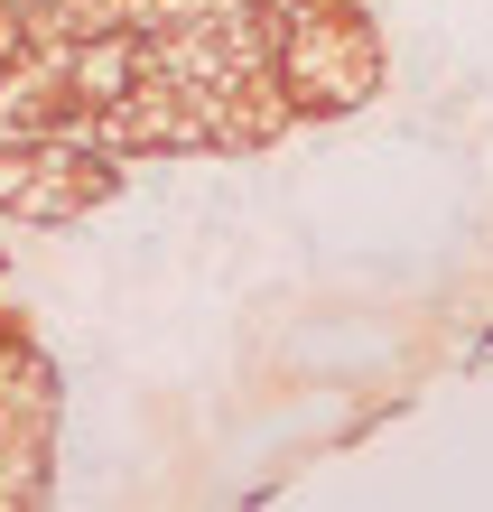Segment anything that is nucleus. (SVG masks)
Returning a JSON list of instances; mask_svg holds the SVG:
<instances>
[{
  "instance_id": "nucleus-1",
  "label": "nucleus",
  "mask_w": 493,
  "mask_h": 512,
  "mask_svg": "<svg viewBox=\"0 0 493 512\" xmlns=\"http://www.w3.org/2000/svg\"><path fill=\"white\" fill-rule=\"evenodd\" d=\"M270 66H280V94L298 122H345L382 84V28L354 0H289Z\"/></svg>"
},
{
  "instance_id": "nucleus-2",
  "label": "nucleus",
  "mask_w": 493,
  "mask_h": 512,
  "mask_svg": "<svg viewBox=\"0 0 493 512\" xmlns=\"http://www.w3.org/2000/svg\"><path fill=\"white\" fill-rule=\"evenodd\" d=\"M103 196H121V149H84V140H28V149H0V215H28V224H66V215H94Z\"/></svg>"
}]
</instances>
